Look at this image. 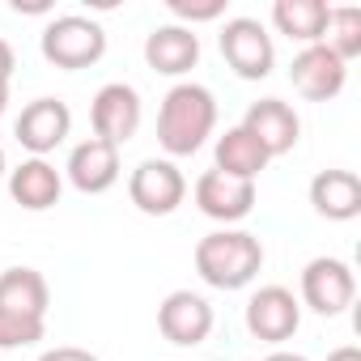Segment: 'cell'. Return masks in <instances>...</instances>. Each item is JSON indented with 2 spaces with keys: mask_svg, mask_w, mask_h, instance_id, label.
<instances>
[{
  "mask_svg": "<svg viewBox=\"0 0 361 361\" xmlns=\"http://www.w3.org/2000/svg\"><path fill=\"white\" fill-rule=\"evenodd\" d=\"M217 128V98L209 85L178 81L166 90L161 111H157V145L170 157H192Z\"/></svg>",
  "mask_w": 361,
  "mask_h": 361,
  "instance_id": "1",
  "label": "cell"
},
{
  "mask_svg": "<svg viewBox=\"0 0 361 361\" xmlns=\"http://www.w3.org/2000/svg\"><path fill=\"white\" fill-rule=\"evenodd\" d=\"M264 268V243L247 230H213L196 243V272L213 289H247Z\"/></svg>",
  "mask_w": 361,
  "mask_h": 361,
  "instance_id": "2",
  "label": "cell"
},
{
  "mask_svg": "<svg viewBox=\"0 0 361 361\" xmlns=\"http://www.w3.org/2000/svg\"><path fill=\"white\" fill-rule=\"evenodd\" d=\"M39 47H43L47 64L77 73V68H90L106 56V30L85 13H60L43 26Z\"/></svg>",
  "mask_w": 361,
  "mask_h": 361,
  "instance_id": "3",
  "label": "cell"
},
{
  "mask_svg": "<svg viewBox=\"0 0 361 361\" xmlns=\"http://www.w3.org/2000/svg\"><path fill=\"white\" fill-rule=\"evenodd\" d=\"M128 196L145 217H170L188 196V178L166 157H145L128 178Z\"/></svg>",
  "mask_w": 361,
  "mask_h": 361,
  "instance_id": "4",
  "label": "cell"
},
{
  "mask_svg": "<svg viewBox=\"0 0 361 361\" xmlns=\"http://www.w3.org/2000/svg\"><path fill=\"white\" fill-rule=\"evenodd\" d=\"M221 56L243 81H264L272 73V64H276L272 35L255 18H230L221 26Z\"/></svg>",
  "mask_w": 361,
  "mask_h": 361,
  "instance_id": "5",
  "label": "cell"
},
{
  "mask_svg": "<svg viewBox=\"0 0 361 361\" xmlns=\"http://www.w3.org/2000/svg\"><path fill=\"white\" fill-rule=\"evenodd\" d=\"M353 298H357V276H353V268H348L344 259L319 255V259H310V264L302 268V302H306L314 314L331 319V314L348 310Z\"/></svg>",
  "mask_w": 361,
  "mask_h": 361,
  "instance_id": "6",
  "label": "cell"
},
{
  "mask_svg": "<svg viewBox=\"0 0 361 361\" xmlns=\"http://www.w3.org/2000/svg\"><path fill=\"white\" fill-rule=\"evenodd\" d=\"M90 123H94V136L106 140V145H128L140 128V94L128 85V81H106L98 94H94V106H90Z\"/></svg>",
  "mask_w": 361,
  "mask_h": 361,
  "instance_id": "7",
  "label": "cell"
},
{
  "mask_svg": "<svg viewBox=\"0 0 361 361\" xmlns=\"http://www.w3.org/2000/svg\"><path fill=\"white\" fill-rule=\"evenodd\" d=\"M289 81L293 90L306 98V102H331L344 81H348V64L327 47V43H314V47H302L289 64Z\"/></svg>",
  "mask_w": 361,
  "mask_h": 361,
  "instance_id": "8",
  "label": "cell"
},
{
  "mask_svg": "<svg viewBox=\"0 0 361 361\" xmlns=\"http://www.w3.org/2000/svg\"><path fill=\"white\" fill-rule=\"evenodd\" d=\"M157 327H161V336H166L170 344L196 348V344H204L209 331H213V306H209L200 293H192V289H174V293H166V302L157 306Z\"/></svg>",
  "mask_w": 361,
  "mask_h": 361,
  "instance_id": "9",
  "label": "cell"
},
{
  "mask_svg": "<svg viewBox=\"0 0 361 361\" xmlns=\"http://www.w3.org/2000/svg\"><path fill=\"white\" fill-rule=\"evenodd\" d=\"M68 132H73V111L60 98H35V102H26L22 115H18V123H13L18 145L30 149L35 157H47L56 145H64Z\"/></svg>",
  "mask_w": 361,
  "mask_h": 361,
  "instance_id": "10",
  "label": "cell"
},
{
  "mask_svg": "<svg viewBox=\"0 0 361 361\" xmlns=\"http://www.w3.org/2000/svg\"><path fill=\"white\" fill-rule=\"evenodd\" d=\"M302 323V306L285 285H264L247 302V331L264 344H285Z\"/></svg>",
  "mask_w": 361,
  "mask_h": 361,
  "instance_id": "11",
  "label": "cell"
},
{
  "mask_svg": "<svg viewBox=\"0 0 361 361\" xmlns=\"http://www.w3.org/2000/svg\"><path fill=\"white\" fill-rule=\"evenodd\" d=\"M196 209L221 226H234L243 217H251L255 209V183L247 178H230L221 170H204L196 178Z\"/></svg>",
  "mask_w": 361,
  "mask_h": 361,
  "instance_id": "12",
  "label": "cell"
},
{
  "mask_svg": "<svg viewBox=\"0 0 361 361\" xmlns=\"http://www.w3.org/2000/svg\"><path fill=\"white\" fill-rule=\"evenodd\" d=\"M243 128L264 145L268 157L293 153V145H298V136H302L298 111H293L289 102H281V98H259V102H251L247 115H243Z\"/></svg>",
  "mask_w": 361,
  "mask_h": 361,
  "instance_id": "13",
  "label": "cell"
},
{
  "mask_svg": "<svg viewBox=\"0 0 361 361\" xmlns=\"http://www.w3.org/2000/svg\"><path fill=\"white\" fill-rule=\"evenodd\" d=\"M196 60H200V35L192 26L170 22V26H153L149 30V39H145V64L153 73L183 77V73L196 68Z\"/></svg>",
  "mask_w": 361,
  "mask_h": 361,
  "instance_id": "14",
  "label": "cell"
},
{
  "mask_svg": "<svg viewBox=\"0 0 361 361\" xmlns=\"http://www.w3.org/2000/svg\"><path fill=\"white\" fill-rule=\"evenodd\" d=\"M64 170H68V183H73L77 192L102 196V192L115 188V178H119V149L106 145V140H98V136H90V140L73 145Z\"/></svg>",
  "mask_w": 361,
  "mask_h": 361,
  "instance_id": "15",
  "label": "cell"
},
{
  "mask_svg": "<svg viewBox=\"0 0 361 361\" xmlns=\"http://www.w3.org/2000/svg\"><path fill=\"white\" fill-rule=\"evenodd\" d=\"M60 192H64V178H60V170L47 157H26L18 170H9V196L26 213L56 209L60 204Z\"/></svg>",
  "mask_w": 361,
  "mask_h": 361,
  "instance_id": "16",
  "label": "cell"
},
{
  "mask_svg": "<svg viewBox=\"0 0 361 361\" xmlns=\"http://www.w3.org/2000/svg\"><path fill=\"white\" fill-rule=\"evenodd\" d=\"M310 204L327 221L361 217V178L353 170H319L310 178Z\"/></svg>",
  "mask_w": 361,
  "mask_h": 361,
  "instance_id": "17",
  "label": "cell"
},
{
  "mask_svg": "<svg viewBox=\"0 0 361 361\" xmlns=\"http://www.w3.org/2000/svg\"><path fill=\"white\" fill-rule=\"evenodd\" d=\"M51 289L39 268H5L0 272V310L26 314V319H47Z\"/></svg>",
  "mask_w": 361,
  "mask_h": 361,
  "instance_id": "18",
  "label": "cell"
},
{
  "mask_svg": "<svg viewBox=\"0 0 361 361\" xmlns=\"http://www.w3.org/2000/svg\"><path fill=\"white\" fill-rule=\"evenodd\" d=\"M327 13H331L327 0H276L272 5V26L285 39H293L302 47H314V43H323Z\"/></svg>",
  "mask_w": 361,
  "mask_h": 361,
  "instance_id": "19",
  "label": "cell"
},
{
  "mask_svg": "<svg viewBox=\"0 0 361 361\" xmlns=\"http://www.w3.org/2000/svg\"><path fill=\"white\" fill-rule=\"evenodd\" d=\"M217 166L213 170H221V174H230V178H247V183H255L259 178V170L272 161L268 153H264V145L238 123V128H226V136H217Z\"/></svg>",
  "mask_w": 361,
  "mask_h": 361,
  "instance_id": "20",
  "label": "cell"
},
{
  "mask_svg": "<svg viewBox=\"0 0 361 361\" xmlns=\"http://www.w3.org/2000/svg\"><path fill=\"white\" fill-rule=\"evenodd\" d=\"M323 43L348 64L361 56V9L344 5V9H331L327 13V30H323Z\"/></svg>",
  "mask_w": 361,
  "mask_h": 361,
  "instance_id": "21",
  "label": "cell"
},
{
  "mask_svg": "<svg viewBox=\"0 0 361 361\" xmlns=\"http://www.w3.org/2000/svg\"><path fill=\"white\" fill-rule=\"evenodd\" d=\"M43 331H47L43 319H26V314L0 310V348H26V344H39Z\"/></svg>",
  "mask_w": 361,
  "mask_h": 361,
  "instance_id": "22",
  "label": "cell"
},
{
  "mask_svg": "<svg viewBox=\"0 0 361 361\" xmlns=\"http://www.w3.org/2000/svg\"><path fill=\"white\" fill-rule=\"evenodd\" d=\"M170 13L178 18V26L183 22H217L226 13V0H170Z\"/></svg>",
  "mask_w": 361,
  "mask_h": 361,
  "instance_id": "23",
  "label": "cell"
},
{
  "mask_svg": "<svg viewBox=\"0 0 361 361\" xmlns=\"http://www.w3.org/2000/svg\"><path fill=\"white\" fill-rule=\"evenodd\" d=\"M39 361H98L90 348H77V344H60V348H47Z\"/></svg>",
  "mask_w": 361,
  "mask_h": 361,
  "instance_id": "24",
  "label": "cell"
},
{
  "mask_svg": "<svg viewBox=\"0 0 361 361\" xmlns=\"http://www.w3.org/2000/svg\"><path fill=\"white\" fill-rule=\"evenodd\" d=\"M13 68H18V56H13V47H9L5 39H0V81H9Z\"/></svg>",
  "mask_w": 361,
  "mask_h": 361,
  "instance_id": "25",
  "label": "cell"
},
{
  "mask_svg": "<svg viewBox=\"0 0 361 361\" xmlns=\"http://www.w3.org/2000/svg\"><path fill=\"white\" fill-rule=\"evenodd\" d=\"M327 361H361V348H353V344H344V348H331V353H327Z\"/></svg>",
  "mask_w": 361,
  "mask_h": 361,
  "instance_id": "26",
  "label": "cell"
},
{
  "mask_svg": "<svg viewBox=\"0 0 361 361\" xmlns=\"http://www.w3.org/2000/svg\"><path fill=\"white\" fill-rule=\"evenodd\" d=\"M264 361H306L302 353H285V348H276V353H268Z\"/></svg>",
  "mask_w": 361,
  "mask_h": 361,
  "instance_id": "27",
  "label": "cell"
},
{
  "mask_svg": "<svg viewBox=\"0 0 361 361\" xmlns=\"http://www.w3.org/2000/svg\"><path fill=\"white\" fill-rule=\"evenodd\" d=\"M5 106H9V81H0V115H5Z\"/></svg>",
  "mask_w": 361,
  "mask_h": 361,
  "instance_id": "28",
  "label": "cell"
},
{
  "mask_svg": "<svg viewBox=\"0 0 361 361\" xmlns=\"http://www.w3.org/2000/svg\"><path fill=\"white\" fill-rule=\"evenodd\" d=\"M5 170H9V166H5V149H0V178H5Z\"/></svg>",
  "mask_w": 361,
  "mask_h": 361,
  "instance_id": "29",
  "label": "cell"
}]
</instances>
